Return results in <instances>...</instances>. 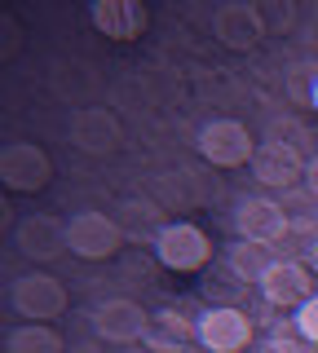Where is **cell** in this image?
<instances>
[{
	"instance_id": "cell-1",
	"label": "cell",
	"mask_w": 318,
	"mask_h": 353,
	"mask_svg": "<svg viewBox=\"0 0 318 353\" xmlns=\"http://www.w3.org/2000/svg\"><path fill=\"white\" fill-rule=\"evenodd\" d=\"M49 176H53V159L36 141H9V146L0 150V181H5L9 190L36 194V190L49 185Z\"/></svg>"
},
{
	"instance_id": "cell-2",
	"label": "cell",
	"mask_w": 318,
	"mask_h": 353,
	"mask_svg": "<svg viewBox=\"0 0 318 353\" xmlns=\"http://www.w3.org/2000/svg\"><path fill=\"white\" fill-rule=\"evenodd\" d=\"M155 256H159L163 270L190 274V270H203V265L212 261V239H208V230L190 225V221H177V225H168L159 234Z\"/></svg>"
},
{
	"instance_id": "cell-3",
	"label": "cell",
	"mask_w": 318,
	"mask_h": 353,
	"mask_svg": "<svg viewBox=\"0 0 318 353\" xmlns=\"http://www.w3.org/2000/svg\"><path fill=\"white\" fill-rule=\"evenodd\" d=\"M119 221L106 212H75L67 221V252H75L80 261H106L119 252Z\"/></svg>"
},
{
	"instance_id": "cell-4",
	"label": "cell",
	"mask_w": 318,
	"mask_h": 353,
	"mask_svg": "<svg viewBox=\"0 0 318 353\" xmlns=\"http://www.w3.org/2000/svg\"><path fill=\"white\" fill-rule=\"evenodd\" d=\"M199 154L212 168H239V163H252L257 141H252L248 124H239V119H212L199 132Z\"/></svg>"
},
{
	"instance_id": "cell-5",
	"label": "cell",
	"mask_w": 318,
	"mask_h": 353,
	"mask_svg": "<svg viewBox=\"0 0 318 353\" xmlns=\"http://www.w3.org/2000/svg\"><path fill=\"white\" fill-rule=\"evenodd\" d=\"M195 327H199V345L208 353H239V349L252 345V318L235 305L203 309Z\"/></svg>"
},
{
	"instance_id": "cell-6",
	"label": "cell",
	"mask_w": 318,
	"mask_h": 353,
	"mask_svg": "<svg viewBox=\"0 0 318 353\" xmlns=\"http://www.w3.org/2000/svg\"><path fill=\"white\" fill-rule=\"evenodd\" d=\"M9 301L31 323H49V318H58L67 309V287L53 279V274H23V279L9 287Z\"/></svg>"
},
{
	"instance_id": "cell-7",
	"label": "cell",
	"mask_w": 318,
	"mask_h": 353,
	"mask_svg": "<svg viewBox=\"0 0 318 353\" xmlns=\"http://www.w3.org/2000/svg\"><path fill=\"white\" fill-rule=\"evenodd\" d=\"M235 225H239V239L270 248V243H279L292 230V216H288L283 203H274V199H266V194H252V199H239Z\"/></svg>"
},
{
	"instance_id": "cell-8",
	"label": "cell",
	"mask_w": 318,
	"mask_h": 353,
	"mask_svg": "<svg viewBox=\"0 0 318 353\" xmlns=\"http://www.w3.org/2000/svg\"><path fill=\"white\" fill-rule=\"evenodd\" d=\"M146 327H150V314L141 309L137 301H102L93 309V331L111 345H128V340H146Z\"/></svg>"
},
{
	"instance_id": "cell-9",
	"label": "cell",
	"mask_w": 318,
	"mask_h": 353,
	"mask_svg": "<svg viewBox=\"0 0 318 353\" xmlns=\"http://www.w3.org/2000/svg\"><path fill=\"white\" fill-rule=\"evenodd\" d=\"M212 31L226 49H257L261 36H270L257 5H221L212 14Z\"/></svg>"
},
{
	"instance_id": "cell-10",
	"label": "cell",
	"mask_w": 318,
	"mask_h": 353,
	"mask_svg": "<svg viewBox=\"0 0 318 353\" xmlns=\"http://www.w3.org/2000/svg\"><path fill=\"white\" fill-rule=\"evenodd\" d=\"M71 141L80 150H89V154H111L119 146V119L111 115V110H102V106H84V110H75L71 115Z\"/></svg>"
},
{
	"instance_id": "cell-11",
	"label": "cell",
	"mask_w": 318,
	"mask_h": 353,
	"mask_svg": "<svg viewBox=\"0 0 318 353\" xmlns=\"http://www.w3.org/2000/svg\"><path fill=\"white\" fill-rule=\"evenodd\" d=\"M252 176H257L261 185H274V190H283V185H292L301 172V154H296L292 141H261L257 154H252Z\"/></svg>"
},
{
	"instance_id": "cell-12",
	"label": "cell",
	"mask_w": 318,
	"mask_h": 353,
	"mask_svg": "<svg viewBox=\"0 0 318 353\" xmlns=\"http://www.w3.org/2000/svg\"><path fill=\"white\" fill-rule=\"evenodd\" d=\"M261 296H266V305L274 309H301L310 301V274L301 270L296 261H274L266 270V279H261Z\"/></svg>"
},
{
	"instance_id": "cell-13",
	"label": "cell",
	"mask_w": 318,
	"mask_h": 353,
	"mask_svg": "<svg viewBox=\"0 0 318 353\" xmlns=\"http://www.w3.org/2000/svg\"><path fill=\"white\" fill-rule=\"evenodd\" d=\"M67 248V225L49 212H31L23 225H18V252L31 261H53Z\"/></svg>"
},
{
	"instance_id": "cell-14",
	"label": "cell",
	"mask_w": 318,
	"mask_h": 353,
	"mask_svg": "<svg viewBox=\"0 0 318 353\" xmlns=\"http://www.w3.org/2000/svg\"><path fill=\"white\" fill-rule=\"evenodd\" d=\"M89 22L111 40H133V36H141V27H146V9H141L137 0H97L89 9Z\"/></svg>"
},
{
	"instance_id": "cell-15",
	"label": "cell",
	"mask_w": 318,
	"mask_h": 353,
	"mask_svg": "<svg viewBox=\"0 0 318 353\" xmlns=\"http://www.w3.org/2000/svg\"><path fill=\"white\" fill-rule=\"evenodd\" d=\"M190 340H199V327L186 314H177V309L150 314V327H146V349L150 353H186Z\"/></svg>"
},
{
	"instance_id": "cell-16",
	"label": "cell",
	"mask_w": 318,
	"mask_h": 353,
	"mask_svg": "<svg viewBox=\"0 0 318 353\" xmlns=\"http://www.w3.org/2000/svg\"><path fill=\"white\" fill-rule=\"evenodd\" d=\"M119 234H124V243H150L155 248L159 234L168 225H163V212L159 203H150V199H124V208H119Z\"/></svg>"
},
{
	"instance_id": "cell-17",
	"label": "cell",
	"mask_w": 318,
	"mask_h": 353,
	"mask_svg": "<svg viewBox=\"0 0 318 353\" xmlns=\"http://www.w3.org/2000/svg\"><path fill=\"white\" fill-rule=\"evenodd\" d=\"M5 353H62V336L49 323H23L5 336Z\"/></svg>"
},
{
	"instance_id": "cell-18",
	"label": "cell",
	"mask_w": 318,
	"mask_h": 353,
	"mask_svg": "<svg viewBox=\"0 0 318 353\" xmlns=\"http://www.w3.org/2000/svg\"><path fill=\"white\" fill-rule=\"evenodd\" d=\"M270 248H261V243H248V239H239L235 248H230V274H235L239 283H257L266 279V270H270Z\"/></svg>"
},
{
	"instance_id": "cell-19",
	"label": "cell",
	"mask_w": 318,
	"mask_h": 353,
	"mask_svg": "<svg viewBox=\"0 0 318 353\" xmlns=\"http://www.w3.org/2000/svg\"><path fill=\"white\" fill-rule=\"evenodd\" d=\"M296 331H301V340L318 345V296H310V301L296 309Z\"/></svg>"
},
{
	"instance_id": "cell-20",
	"label": "cell",
	"mask_w": 318,
	"mask_h": 353,
	"mask_svg": "<svg viewBox=\"0 0 318 353\" xmlns=\"http://www.w3.org/2000/svg\"><path fill=\"white\" fill-rule=\"evenodd\" d=\"M257 353H305L301 349V340H288V336H274V340H266Z\"/></svg>"
},
{
	"instance_id": "cell-21",
	"label": "cell",
	"mask_w": 318,
	"mask_h": 353,
	"mask_svg": "<svg viewBox=\"0 0 318 353\" xmlns=\"http://www.w3.org/2000/svg\"><path fill=\"white\" fill-rule=\"evenodd\" d=\"M305 185H310V194L318 199V154H314L310 163H305Z\"/></svg>"
},
{
	"instance_id": "cell-22",
	"label": "cell",
	"mask_w": 318,
	"mask_h": 353,
	"mask_svg": "<svg viewBox=\"0 0 318 353\" xmlns=\"http://www.w3.org/2000/svg\"><path fill=\"white\" fill-rule=\"evenodd\" d=\"M310 265H314V274H318V239H314V248H310Z\"/></svg>"
},
{
	"instance_id": "cell-23",
	"label": "cell",
	"mask_w": 318,
	"mask_h": 353,
	"mask_svg": "<svg viewBox=\"0 0 318 353\" xmlns=\"http://www.w3.org/2000/svg\"><path fill=\"white\" fill-rule=\"evenodd\" d=\"M310 106L318 110V80H314V88H310Z\"/></svg>"
}]
</instances>
